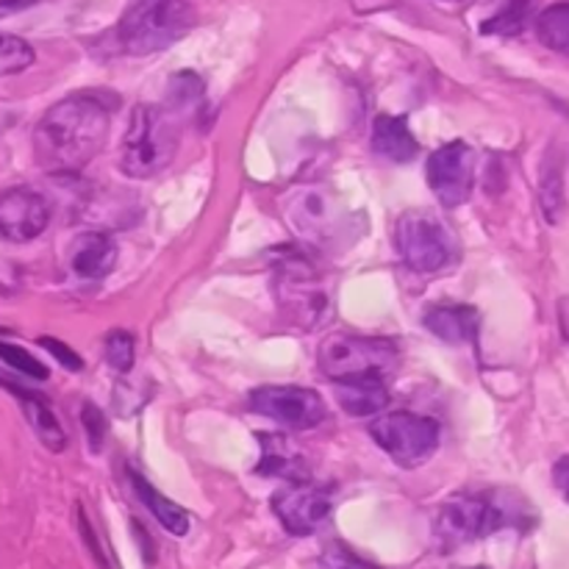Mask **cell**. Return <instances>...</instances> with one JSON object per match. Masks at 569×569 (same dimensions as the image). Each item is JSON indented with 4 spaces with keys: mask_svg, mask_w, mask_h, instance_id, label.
I'll use <instances>...</instances> for the list:
<instances>
[{
    "mask_svg": "<svg viewBox=\"0 0 569 569\" xmlns=\"http://www.w3.org/2000/svg\"><path fill=\"white\" fill-rule=\"evenodd\" d=\"M67 264L83 281H100V278L111 276L117 264L114 239L100 231L81 233L72 239L70 250H67Z\"/></svg>",
    "mask_w": 569,
    "mask_h": 569,
    "instance_id": "obj_14",
    "label": "cell"
},
{
    "mask_svg": "<svg viewBox=\"0 0 569 569\" xmlns=\"http://www.w3.org/2000/svg\"><path fill=\"white\" fill-rule=\"evenodd\" d=\"M320 567L322 569H381V567L370 565V561L359 559V556H356L353 550L345 548V545H331V548L322 553Z\"/></svg>",
    "mask_w": 569,
    "mask_h": 569,
    "instance_id": "obj_27",
    "label": "cell"
},
{
    "mask_svg": "<svg viewBox=\"0 0 569 569\" xmlns=\"http://www.w3.org/2000/svg\"><path fill=\"white\" fill-rule=\"evenodd\" d=\"M372 150L378 156L389 161H411L417 153H420V142L411 133L409 120L406 117H392V114H378L376 122H372Z\"/></svg>",
    "mask_w": 569,
    "mask_h": 569,
    "instance_id": "obj_15",
    "label": "cell"
},
{
    "mask_svg": "<svg viewBox=\"0 0 569 569\" xmlns=\"http://www.w3.org/2000/svg\"><path fill=\"white\" fill-rule=\"evenodd\" d=\"M261 442V476L283 478L287 483H306L309 481V467L300 459L298 450L283 437H259Z\"/></svg>",
    "mask_w": 569,
    "mask_h": 569,
    "instance_id": "obj_17",
    "label": "cell"
},
{
    "mask_svg": "<svg viewBox=\"0 0 569 569\" xmlns=\"http://www.w3.org/2000/svg\"><path fill=\"white\" fill-rule=\"evenodd\" d=\"M103 356L117 372H122V376H126V372L133 370V361H137V342H133L131 333L122 331V328H117V331H111L109 337H106Z\"/></svg>",
    "mask_w": 569,
    "mask_h": 569,
    "instance_id": "obj_25",
    "label": "cell"
},
{
    "mask_svg": "<svg viewBox=\"0 0 569 569\" xmlns=\"http://www.w3.org/2000/svg\"><path fill=\"white\" fill-rule=\"evenodd\" d=\"M192 22L189 0H128L117 22V42L131 56L159 53L187 37Z\"/></svg>",
    "mask_w": 569,
    "mask_h": 569,
    "instance_id": "obj_3",
    "label": "cell"
},
{
    "mask_svg": "<svg viewBox=\"0 0 569 569\" xmlns=\"http://www.w3.org/2000/svg\"><path fill=\"white\" fill-rule=\"evenodd\" d=\"M287 220L292 231L309 244L337 242L345 228H348L345 217L339 214L337 200L315 187H306L300 192L289 194Z\"/></svg>",
    "mask_w": 569,
    "mask_h": 569,
    "instance_id": "obj_11",
    "label": "cell"
},
{
    "mask_svg": "<svg viewBox=\"0 0 569 569\" xmlns=\"http://www.w3.org/2000/svg\"><path fill=\"white\" fill-rule=\"evenodd\" d=\"M426 178L445 209L465 206L470 200L472 187H476V150L461 139L442 144L428 159Z\"/></svg>",
    "mask_w": 569,
    "mask_h": 569,
    "instance_id": "obj_10",
    "label": "cell"
},
{
    "mask_svg": "<svg viewBox=\"0 0 569 569\" xmlns=\"http://www.w3.org/2000/svg\"><path fill=\"white\" fill-rule=\"evenodd\" d=\"M81 422H83V428H87L89 448H92L94 453H100V448H103V442H106V420H103V411H100L94 403H83V409H81Z\"/></svg>",
    "mask_w": 569,
    "mask_h": 569,
    "instance_id": "obj_28",
    "label": "cell"
},
{
    "mask_svg": "<svg viewBox=\"0 0 569 569\" xmlns=\"http://www.w3.org/2000/svg\"><path fill=\"white\" fill-rule=\"evenodd\" d=\"M128 481H131V489L137 492V498L142 500V506H148L150 515L159 520V526L164 531H170L172 537H187L189 531V515L178 503H172L170 498L159 492L150 481H144L137 470H128Z\"/></svg>",
    "mask_w": 569,
    "mask_h": 569,
    "instance_id": "obj_20",
    "label": "cell"
},
{
    "mask_svg": "<svg viewBox=\"0 0 569 569\" xmlns=\"http://www.w3.org/2000/svg\"><path fill=\"white\" fill-rule=\"evenodd\" d=\"M181 144V117L167 106L139 103L131 111L120 144V170L131 178L159 176Z\"/></svg>",
    "mask_w": 569,
    "mask_h": 569,
    "instance_id": "obj_2",
    "label": "cell"
},
{
    "mask_svg": "<svg viewBox=\"0 0 569 569\" xmlns=\"http://www.w3.org/2000/svg\"><path fill=\"white\" fill-rule=\"evenodd\" d=\"M539 200H542V211L548 217V222H561L567 211V200H565V172H561L559 161L550 156L545 161L542 170V181H539Z\"/></svg>",
    "mask_w": 569,
    "mask_h": 569,
    "instance_id": "obj_22",
    "label": "cell"
},
{
    "mask_svg": "<svg viewBox=\"0 0 569 569\" xmlns=\"http://www.w3.org/2000/svg\"><path fill=\"white\" fill-rule=\"evenodd\" d=\"M272 511L292 537H311L331 517V500L311 483H287L272 495Z\"/></svg>",
    "mask_w": 569,
    "mask_h": 569,
    "instance_id": "obj_13",
    "label": "cell"
},
{
    "mask_svg": "<svg viewBox=\"0 0 569 569\" xmlns=\"http://www.w3.org/2000/svg\"><path fill=\"white\" fill-rule=\"evenodd\" d=\"M395 248L415 272H439L459 261V239L431 209H409L395 222Z\"/></svg>",
    "mask_w": 569,
    "mask_h": 569,
    "instance_id": "obj_6",
    "label": "cell"
},
{
    "mask_svg": "<svg viewBox=\"0 0 569 569\" xmlns=\"http://www.w3.org/2000/svg\"><path fill=\"white\" fill-rule=\"evenodd\" d=\"M250 409L292 431H309L326 422L328 406L320 392L306 387H261L248 398Z\"/></svg>",
    "mask_w": 569,
    "mask_h": 569,
    "instance_id": "obj_9",
    "label": "cell"
},
{
    "mask_svg": "<svg viewBox=\"0 0 569 569\" xmlns=\"http://www.w3.org/2000/svg\"><path fill=\"white\" fill-rule=\"evenodd\" d=\"M39 345H42L44 350H50V353H53V359L61 361V367H64V370H72V372L83 370V361L78 359V353H72V350L67 348L64 342H59V339L42 337L39 339Z\"/></svg>",
    "mask_w": 569,
    "mask_h": 569,
    "instance_id": "obj_29",
    "label": "cell"
},
{
    "mask_svg": "<svg viewBox=\"0 0 569 569\" xmlns=\"http://www.w3.org/2000/svg\"><path fill=\"white\" fill-rule=\"evenodd\" d=\"M509 498L511 495L503 492H487L453 495L450 500H445L433 517V537H437L439 548L453 550L517 522L520 509H511Z\"/></svg>",
    "mask_w": 569,
    "mask_h": 569,
    "instance_id": "obj_4",
    "label": "cell"
},
{
    "mask_svg": "<svg viewBox=\"0 0 569 569\" xmlns=\"http://www.w3.org/2000/svg\"><path fill=\"white\" fill-rule=\"evenodd\" d=\"M333 398L339 400V406L348 415L376 417L387 409L389 389L378 378H367V381H337L333 383Z\"/></svg>",
    "mask_w": 569,
    "mask_h": 569,
    "instance_id": "obj_18",
    "label": "cell"
},
{
    "mask_svg": "<svg viewBox=\"0 0 569 569\" xmlns=\"http://www.w3.org/2000/svg\"><path fill=\"white\" fill-rule=\"evenodd\" d=\"M278 306L298 328H317L331 315V295L320 272L300 256H287L276 264Z\"/></svg>",
    "mask_w": 569,
    "mask_h": 569,
    "instance_id": "obj_7",
    "label": "cell"
},
{
    "mask_svg": "<svg viewBox=\"0 0 569 569\" xmlns=\"http://www.w3.org/2000/svg\"><path fill=\"white\" fill-rule=\"evenodd\" d=\"M0 359H3L11 370L20 372V376L37 378V381H44V378H48V367H44L42 361L33 359L31 353H26L22 348H14V345L0 342Z\"/></svg>",
    "mask_w": 569,
    "mask_h": 569,
    "instance_id": "obj_26",
    "label": "cell"
},
{
    "mask_svg": "<svg viewBox=\"0 0 569 569\" xmlns=\"http://www.w3.org/2000/svg\"><path fill=\"white\" fill-rule=\"evenodd\" d=\"M537 37L545 48L569 56V0L545 9L537 20Z\"/></svg>",
    "mask_w": 569,
    "mask_h": 569,
    "instance_id": "obj_21",
    "label": "cell"
},
{
    "mask_svg": "<svg viewBox=\"0 0 569 569\" xmlns=\"http://www.w3.org/2000/svg\"><path fill=\"white\" fill-rule=\"evenodd\" d=\"M6 387L17 395L22 411H26L28 426L33 428V433L39 437V442H42L50 453H61V450L67 448V433H64V428L59 426V420H56L53 411H50V406L44 403L39 395L26 392V389L14 387V383H6Z\"/></svg>",
    "mask_w": 569,
    "mask_h": 569,
    "instance_id": "obj_19",
    "label": "cell"
},
{
    "mask_svg": "<svg viewBox=\"0 0 569 569\" xmlns=\"http://www.w3.org/2000/svg\"><path fill=\"white\" fill-rule=\"evenodd\" d=\"M109 139V109L92 92L59 100L33 128V156L50 176L81 172Z\"/></svg>",
    "mask_w": 569,
    "mask_h": 569,
    "instance_id": "obj_1",
    "label": "cell"
},
{
    "mask_svg": "<svg viewBox=\"0 0 569 569\" xmlns=\"http://www.w3.org/2000/svg\"><path fill=\"white\" fill-rule=\"evenodd\" d=\"M422 322L442 342L467 345L478 337L481 317L472 306H433Z\"/></svg>",
    "mask_w": 569,
    "mask_h": 569,
    "instance_id": "obj_16",
    "label": "cell"
},
{
    "mask_svg": "<svg viewBox=\"0 0 569 569\" xmlns=\"http://www.w3.org/2000/svg\"><path fill=\"white\" fill-rule=\"evenodd\" d=\"M50 200L28 187H11L0 192V237L9 242H31L50 226Z\"/></svg>",
    "mask_w": 569,
    "mask_h": 569,
    "instance_id": "obj_12",
    "label": "cell"
},
{
    "mask_svg": "<svg viewBox=\"0 0 569 569\" xmlns=\"http://www.w3.org/2000/svg\"><path fill=\"white\" fill-rule=\"evenodd\" d=\"M553 481H556V487H559V492L569 500V456H565V459L556 461Z\"/></svg>",
    "mask_w": 569,
    "mask_h": 569,
    "instance_id": "obj_30",
    "label": "cell"
},
{
    "mask_svg": "<svg viewBox=\"0 0 569 569\" xmlns=\"http://www.w3.org/2000/svg\"><path fill=\"white\" fill-rule=\"evenodd\" d=\"M533 9H537V0H509L492 20L483 22L481 31L498 33V37H517L533 17Z\"/></svg>",
    "mask_w": 569,
    "mask_h": 569,
    "instance_id": "obj_23",
    "label": "cell"
},
{
    "mask_svg": "<svg viewBox=\"0 0 569 569\" xmlns=\"http://www.w3.org/2000/svg\"><path fill=\"white\" fill-rule=\"evenodd\" d=\"M33 64V48L14 33L0 31V76H14Z\"/></svg>",
    "mask_w": 569,
    "mask_h": 569,
    "instance_id": "obj_24",
    "label": "cell"
},
{
    "mask_svg": "<svg viewBox=\"0 0 569 569\" xmlns=\"http://www.w3.org/2000/svg\"><path fill=\"white\" fill-rule=\"evenodd\" d=\"M320 370L337 381H383L400 365V348L392 339L356 337V333H331L320 345Z\"/></svg>",
    "mask_w": 569,
    "mask_h": 569,
    "instance_id": "obj_5",
    "label": "cell"
},
{
    "mask_svg": "<svg viewBox=\"0 0 569 569\" xmlns=\"http://www.w3.org/2000/svg\"><path fill=\"white\" fill-rule=\"evenodd\" d=\"M370 437L395 465L403 470L422 467L439 450V422L431 417L411 415V411H395L370 422Z\"/></svg>",
    "mask_w": 569,
    "mask_h": 569,
    "instance_id": "obj_8",
    "label": "cell"
},
{
    "mask_svg": "<svg viewBox=\"0 0 569 569\" xmlns=\"http://www.w3.org/2000/svg\"><path fill=\"white\" fill-rule=\"evenodd\" d=\"M39 3V0H0V17L6 14H14V11L28 9V6Z\"/></svg>",
    "mask_w": 569,
    "mask_h": 569,
    "instance_id": "obj_31",
    "label": "cell"
}]
</instances>
